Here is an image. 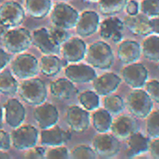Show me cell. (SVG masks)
<instances>
[{"mask_svg": "<svg viewBox=\"0 0 159 159\" xmlns=\"http://www.w3.org/2000/svg\"><path fill=\"white\" fill-rule=\"evenodd\" d=\"M19 90V83L9 70L0 72V93L7 96L15 95Z\"/></svg>", "mask_w": 159, "mask_h": 159, "instance_id": "f1b7e54d", "label": "cell"}, {"mask_svg": "<svg viewBox=\"0 0 159 159\" xmlns=\"http://www.w3.org/2000/svg\"><path fill=\"white\" fill-rule=\"evenodd\" d=\"M25 8L34 19H44L52 8L51 0H25Z\"/></svg>", "mask_w": 159, "mask_h": 159, "instance_id": "484cf974", "label": "cell"}, {"mask_svg": "<svg viewBox=\"0 0 159 159\" xmlns=\"http://www.w3.org/2000/svg\"><path fill=\"white\" fill-rule=\"evenodd\" d=\"M9 158V156L7 155V153H6L5 151L0 150V159H7Z\"/></svg>", "mask_w": 159, "mask_h": 159, "instance_id": "bcb514c9", "label": "cell"}, {"mask_svg": "<svg viewBox=\"0 0 159 159\" xmlns=\"http://www.w3.org/2000/svg\"><path fill=\"white\" fill-rule=\"evenodd\" d=\"M66 122L71 130L75 133H82L89 127V114L86 109L77 105L69 106L66 112Z\"/></svg>", "mask_w": 159, "mask_h": 159, "instance_id": "7c38bea8", "label": "cell"}, {"mask_svg": "<svg viewBox=\"0 0 159 159\" xmlns=\"http://www.w3.org/2000/svg\"><path fill=\"white\" fill-rule=\"evenodd\" d=\"M49 90L54 98L61 101L68 100L77 92V89L68 78H59L53 81L49 86Z\"/></svg>", "mask_w": 159, "mask_h": 159, "instance_id": "d4e9b609", "label": "cell"}, {"mask_svg": "<svg viewBox=\"0 0 159 159\" xmlns=\"http://www.w3.org/2000/svg\"><path fill=\"white\" fill-rule=\"evenodd\" d=\"M45 157L48 159H68L70 158V152L64 146H56L46 153Z\"/></svg>", "mask_w": 159, "mask_h": 159, "instance_id": "8d00e7d4", "label": "cell"}, {"mask_svg": "<svg viewBox=\"0 0 159 159\" xmlns=\"http://www.w3.org/2000/svg\"><path fill=\"white\" fill-rule=\"evenodd\" d=\"M33 44L45 55H58L61 52V46L52 38L49 31L46 28H39L32 33Z\"/></svg>", "mask_w": 159, "mask_h": 159, "instance_id": "4fadbf2b", "label": "cell"}, {"mask_svg": "<svg viewBox=\"0 0 159 159\" xmlns=\"http://www.w3.org/2000/svg\"><path fill=\"white\" fill-rule=\"evenodd\" d=\"M87 61L93 68L107 70L114 63V53L111 47L103 42L97 41L92 43L87 49Z\"/></svg>", "mask_w": 159, "mask_h": 159, "instance_id": "7a4b0ae2", "label": "cell"}, {"mask_svg": "<svg viewBox=\"0 0 159 159\" xmlns=\"http://www.w3.org/2000/svg\"><path fill=\"white\" fill-rule=\"evenodd\" d=\"M3 44L12 54L22 53L33 44L32 33L25 28L9 30L3 36Z\"/></svg>", "mask_w": 159, "mask_h": 159, "instance_id": "3957f363", "label": "cell"}, {"mask_svg": "<svg viewBox=\"0 0 159 159\" xmlns=\"http://www.w3.org/2000/svg\"><path fill=\"white\" fill-rule=\"evenodd\" d=\"M150 141L139 131L132 134L127 139L126 156L128 157H135L142 156L149 151Z\"/></svg>", "mask_w": 159, "mask_h": 159, "instance_id": "cb8c5ba5", "label": "cell"}, {"mask_svg": "<svg viewBox=\"0 0 159 159\" xmlns=\"http://www.w3.org/2000/svg\"><path fill=\"white\" fill-rule=\"evenodd\" d=\"M38 130L32 125L20 126L11 132V144L20 151L34 147L38 142Z\"/></svg>", "mask_w": 159, "mask_h": 159, "instance_id": "52a82bcc", "label": "cell"}, {"mask_svg": "<svg viewBox=\"0 0 159 159\" xmlns=\"http://www.w3.org/2000/svg\"><path fill=\"white\" fill-rule=\"evenodd\" d=\"M121 83V78L114 73H105L93 80L94 91L99 96H107L115 92Z\"/></svg>", "mask_w": 159, "mask_h": 159, "instance_id": "7402d4cb", "label": "cell"}, {"mask_svg": "<svg viewBox=\"0 0 159 159\" xmlns=\"http://www.w3.org/2000/svg\"><path fill=\"white\" fill-rule=\"evenodd\" d=\"M20 97L24 102L32 106H37L44 103L48 97L45 83L39 78L25 79L19 88Z\"/></svg>", "mask_w": 159, "mask_h": 159, "instance_id": "6da1fadb", "label": "cell"}, {"mask_svg": "<svg viewBox=\"0 0 159 159\" xmlns=\"http://www.w3.org/2000/svg\"><path fill=\"white\" fill-rule=\"evenodd\" d=\"M87 46L79 37L68 38L61 48V55L67 62H79L87 54Z\"/></svg>", "mask_w": 159, "mask_h": 159, "instance_id": "8fae6325", "label": "cell"}, {"mask_svg": "<svg viewBox=\"0 0 159 159\" xmlns=\"http://www.w3.org/2000/svg\"><path fill=\"white\" fill-rule=\"evenodd\" d=\"M85 1H87L89 3H98L99 2V0H85Z\"/></svg>", "mask_w": 159, "mask_h": 159, "instance_id": "c3c4849f", "label": "cell"}, {"mask_svg": "<svg viewBox=\"0 0 159 159\" xmlns=\"http://www.w3.org/2000/svg\"><path fill=\"white\" fill-rule=\"evenodd\" d=\"M158 69H159V64H158Z\"/></svg>", "mask_w": 159, "mask_h": 159, "instance_id": "f907efd6", "label": "cell"}, {"mask_svg": "<svg viewBox=\"0 0 159 159\" xmlns=\"http://www.w3.org/2000/svg\"><path fill=\"white\" fill-rule=\"evenodd\" d=\"M100 26V17L97 12L91 10L84 11L76 23V33L81 37H88L95 34Z\"/></svg>", "mask_w": 159, "mask_h": 159, "instance_id": "ffe728a7", "label": "cell"}, {"mask_svg": "<svg viewBox=\"0 0 159 159\" xmlns=\"http://www.w3.org/2000/svg\"><path fill=\"white\" fill-rule=\"evenodd\" d=\"M146 92L153 100L159 104V81L157 80H151L146 84Z\"/></svg>", "mask_w": 159, "mask_h": 159, "instance_id": "f35d334b", "label": "cell"}, {"mask_svg": "<svg viewBox=\"0 0 159 159\" xmlns=\"http://www.w3.org/2000/svg\"><path fill=\"white\" fill-rule=\"evenodd\" d=\"M122 77L131 89L143 88L148 79V71L142 63H129L122 70Z\"/></svg>", "mask_w": 159, "mask_h": 159, "instance_id": "30bf717a", "label": "cell"}, {"mask_svg": "<svg viewBox=\"0 0 159 159\" xmlns=\"http://www.w3.org/2000/svg\"><path fill=\"white\" fill-rule=\"evenodd\" d=\"M3 116H4V111L2 107H0V129L3 127Z\"/></svg>", "mask_w": 159, "mask_h": 159, "instance_id": "7dc6e473", "label": "cell"}, {"mask_svg": "<svg viewBox=\"0 0 159 159\" xmlns=\"http://www.w3.org/2000/svg\"><path fill=\"white\" fill-rule=\"evenodd\" d=\"M62 61L56 55H45L40 59V72L46 76H55L62 69Z\"/></svg>", "mask_w": 159, "mask_h": 159, "instance_id": "4316f807", "label": "cell"}, {"mask_svg": "<svg viewBox=\"0 0 159 159\" xmlns=\"http://www.w3.org/2000/svg\"><path fill=\"white\" fill-rule=\"evenodd\" d=\"M142 53V48L140 44L136 41L132 40H126L123 41L117 50V56L121 62L125 64H129L136 62Z\"/></svg>", "mask_w": 159, "mask_h": 159, "instance_id": "603a6c76", "label": "cell"}, {"mask_svg": "<svg viewBox=\"0 0 159 159\" xmlns=\"http://www.w3.org/2000/svg\"><path fill=\"white\" fill-rule=\"evenodd\" d=\"M72 134L68 130H64L58 126H53L52 128L42 129L40 134L41 144L49 147L61 146L71 140Z\"/></svg>", "mask_w": 159, "mask_h": 159, "instance_id": "ac0fdd59", "label": "cell"}, {"mask_svg": "<svg viewBox=\"0 0 159 159\" xmlns=\"http://www.w3.org/2000/svg\"><path fill=\"white\" fill-rule=\"evenodd\" d=\"M141 9L149 18L159 17V0H143L141 4Z\"/></svg>", "mask_w": 159, "mask_h": 159, "instance_id": "d590c367", "label": "cell"}, {"mask_svg": "<svg viewBox=\"0 0 159 159\" xmlns=\"http://www.w3.org/2000/svg\"><path fill=\"white\" fill-rule=\"evenodd\" d=\"M11 146V138L6 131L0 129V150L7 151Z\"/></svg>", "mask_w": 159, "mask_h": 159, "instance_id": "60d3db41", "label": "cell"}, {"mask_svg": "<svg viewBox=\"0 0 159 159\" xmlns=\"http://www.w3.org/2000/svg\"><path fill=\"white\" fill-rule=\"evenodd\" d=\"M96 157L95 151L86 145L76 146L70 152V158L73 159H94Z\"/></svg>", "mask_w": 159, "mask_h": 159, "instance_id": "e575fe53", "label": "cell"}, {"mask_svg": "<svg viewBox=\"0 0 159 159\" xmlns=\"http://www.w3.org/2000/svg\"><path fill=\"white\" fill-rule=\"evenodd\" d=\"M127 106L131 115L138 118H146L154 107L153 100L148 93L143 89H136L127 98Z\"/></svg>", "mask_w": 159, "mask_h": 159, "instance_id": "277c9868", "label": "cell"}, {"mask_svg": "<svg viewBox=\"0 0 159 159\" xmlns=\"http://www.w3.org/2000/svg\"><path fill=\"white\" fill-rule=\"evenodd\" d=\"M80 104L87 111H94L100 106L99 95L92 90H86L79 94L78 97Z\"/></svg>", "mask_w": 159, "mask_h": 159, "instance_id": "1f68e13d", "label": "cell"}, {"mask_svg": "<svg viewBox=\"0 0 159 159\" xmlns=\"http://www.w3.org/2000/svg\"><path fill=\"white\" fill-rule=\"evenodd\" d=\"M4 113L7 124L12 129L20 127L26 116L25 108L17 99H9L5 102Z\"/></svg>", "mask_w": 159, "mask_h": 159, "instance_id": "e0dca14e", "label": "cell"}, {"mask_svg": "<svg viewBox=\"0 0 159 159\" xmlns=\"http://www.w3.org/2000/svg\"><path fill=\"white\" fill-rule=\"evenodd\" d=\"M9 61H10V55L0 48V72L3 69H5V67L8 64Z\"/></svg>", "mask_w": 159, "mask_h": 159, "instance_id": "ee69618b", "label": "cell"}, {"mask_svg": "<svg viewBox=\"0 0 159 159\" xmlns=\"http://www.w3.org/2000/svg\"><path fill=\"white\" fill-rule=\"evenodd\" d=\"M111 130L118 140L125 141L139 131V124L136 118L131 116H120L113 121Z\"/></svg>", "mask_w": 159, "mask_h": 159, "instance_id": "5bb4252c", "label": "cell"}, {"mask_svg": "<svg viewBox=\"0 0 159 159\" xmlns=\"http://www.w3.org/2000/svg\"><path fill=\"white\" fill-rule=\"evenodd\" d=\"M129 0H99V9L106 16H113L121 12Z\"/></svg>", "mask_w": 159, "mask_h": 159, "instance_id": "4dcf8cb0", "label": "cell"}, {"mask_svg": "<svg viewBox=\"0 0 159 159\" xmlns=\"http://www.w3.org/2000/svg\"><path fill=\"white\" fill-rule=\"evenodd\" d=\"M25 19L23 7L15 1H7L0 7V25L13 28L20 25Z\"/></svg>", "mask_w": 159, "mask_h": 159, "instance_id": "ba28073f", "label": "cell"}, {"mask_svg": "<svg viewBox=\"0 0 159 159\" xmlns=\"http://www.w3.org/2000/svg\"><path fill=\"white\" fill-rule=\"evenodd\" d=\"M65 76L73 83H89L92 82L97 74L92 66L87 64H71L65 68Z\"/></svg>", "mask_w": 159, "mask_h": 159, "instance_id": "d6986e66", "label": "cell"}, {"mask_svg": "<svg viewBox=\"0 0 159 159\" xmlns=\"http://www.w3.org/2000/svg\"><path fill=\"white\" fill-rule=\"evenodd\" d=\"M92 146L96 155L103 158L114 157L120 151L119 140L106 132L96 135L92 141Z\"/></svg>", "mask_w": 159, "mask_h": 159, "instance_id": "9c48e42d", "label": "cell"}, {"mask_svg": "<svg viewBox=\"0 0 159 159\" xmlns=\"http://www.w3.org/2000/svg\"><path fill=\"white\" fill-rule=\"evenodd\" d=\"M142 52L151 61H159V36L151 35L143 41Z\"/></svg>", "mask_w": 159, "mask_h": 159, "instance_id": "f546056e", "label": "cell"}, {"mask_svg": "<svg viewBox=\"0 0 159 159\" xmlns=\"http://www.w3.org/2000/svg\"><path fill=\"white\" fill-rule=\"evenodd\" d=\"M24 154L23 157L28 159H42L45 158L46 156V151L43 147H33L28 150Z\"/></svg>", "mask_w": 159, "mask_h": 159, "instance_id": "ab89813d", "label": "cell"}, {"mask_svg": "<svg viewBox=\"0 0 159 159\" xmlns=\"http://www.w3.org/2000/svg\"><path fill=\"white\" fill-rule=\"evenodd\" d=\"M149 152L154 158L159 159V138H155L150 142Z\"/></svg>", "mask_w": 159, "mask_h": 159, "instance_id": "b9f144b4", "label": "cell"}, {"mask_svg": "<svg viewBox=\"0 0 159 159\" xmlns=\"http://www.w3.org/2000/svg\"><path fill=\"white\" fill-rule=\"evenodd\" d=\"M34 118L41 129H47L55 126L59 119L58 109L51 103L37 105L34 111Z\"/></svg>", "mask_w": 159, "mask_h": 159, "instance_id": "2e32d148", "label": "cell"}, {"mask_svg": "<svg viewBox=\"0 0 159 159\" xmlns=\"http://www.w3.org/2000/svg\"><path fill=\"white\" fill-rule=\"evenodd\" d=\"M147 117L146 129L148 135L153 139L159 138V110L151 112Z\"/></svg>", "mask_w": 159, "mask_h": 159, "instance_id": "836d02e7", "label": "cell"}, {"mask_svg": "<svg viewBox=\"0 0 159 159\" xmlns=\"http://www.w3.org/2000/svg\"><path fill=\"white\" fill-rule=\"evenodd\" d=\"M151 24L153 28V33L159 34V17L151 19Z\"/></svg>", "mask_w": 159, "mask_h": 159, "instance_id": "f6af8a7d", "label": "cell"}, {"mask_svg": "<svg viewBox=\"0 0 159 159\" xmlns=\"http://www.w3.org/2000/svg\"><path fill=\"white\" fill-rule=\"evenodd\" d=\"M126 10H127V13L129 15H136L138 14L139 12V4L134 1V0H130V1H128L127 5H126Z\"/></svg>", "mask_w": 159, "mask_h": 159, "instance_id": "7bdbcfd3", "label": "cell"}, {"mask_svg": "<svg viewBox=\"0 0 159 159\" xmlns=\"http://www.w3.org/2000/svg\"><path fill=\"white\" fill-rule=\"evenodd\" d=\"M124 22L117 17H109L100 24V35L103 40L119 43L123 38Z\"/></svg>", "mask_w": 159, "mask_h": 159, "instance_id": "9a60e30c", "label": "cell"}, {"mask_svg": "<svg viewBox=\"0 0 159 159\" xmlns=\"http://www.w3.org/2000/svg\"><path fill=\"white\" fill-rule=\"evenodd\" d=\"M11 70L15 76L20 79L35 77L40 72L39 61L29 53H20L11 63Z\"/></svg>", "mask_w": 159, "mask_h": 159, "instance_id": "5b68a950", "label": "cell"}, {"mask_svg": "<svg viewBox=\"0 0 159 159\" xmlns=\"http://www.w3.org/2000/svg\"><path fill=\"white\" fill-rule=\"evenodd\" d=\"M58 1H65V0H58Z\"/></svg>", "mask_w": 159, "mask_h": 159, "instance_id": "681fc988", "label": "cell"}, {"mask_svg": "<svg viewBox=\"0 0 159 159\" xmlns=\"http://www.w3.org/2000/svg\"><path fill=\"white\" fill-rule=\"evenodd\" d=\"M104 109H106L111 115H118L123 112L125 108V103L123 99L118 95L109 94L105 96L103 100Z\"/></svg>", "mask_w": 159, "mask_h": 159, "instance_id": "d6a6232c", "label": "cell"}, {"mask_svg": "<svg viewBox=\"0 0 159 159\" xmlns=\"http://www.w3.org/2000/svg\"><path fill=\"white\" fill-rule=\"evenodd\" d=\"M50 19L53 25L69 30L76 26L79 14L72 6L66 3H58L51 11Z\"/></svg>", "mask_w": 159, "mask_h": 159, "instance_id": "8992f818", "label": "cell"}, {"mask_svg": "<svg viewBox=\"0 0 159 159\" xmlns=\"http://www.w3.org/2000/svg\"><path fill=\"white\" fill-rule=\"evenodd\" d=\"M124 25L136 35L146 36L153 33L151 19L143 13L127 16L124 20Z\"/></svg>", "mask_w": 159, "mask_h": 159, "instance_id": "44dd1931", "label": "cell"}, {"mask_svg": "<svg viewBox=\"0 0 159 159\" xmlns=\"http://www.w3.org/2000/svg\"><path fill=\"white\" fill-rule=\"evenodd\" d=\"M92 123L94 129L99 133H105L111 130L113 123L112 115L106 109H96L92 114Z\"/></svg>", "mask_w": 159, "mask_h": 159, "instance_id": "83f0119b", "label": "cell"}, {"mask_svg": "<svg viewBox=\"0 0 159 159\" xmlns=\"http://www.w3.org/2000/svg\"><path fill=\"white\" fill-rule=\"evenodd\" d=\"M52 38L55 40V42L57 44H59L60 46H61L68 38H69V34L67 32L66 29H63L61 27H58V26H53L50 28V30H48Z\"/></svg>", "mask_w": 159, "mask_h": 159, "instance_id": "74e56055", "label": "cell"}]
</instances>
